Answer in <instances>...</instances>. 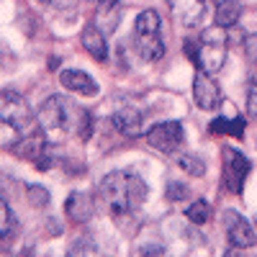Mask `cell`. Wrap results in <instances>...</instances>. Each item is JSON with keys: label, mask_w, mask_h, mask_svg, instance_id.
Returning <instances> with one entry per match:
<instances>
[{"label": "cell", "mask_w": 257, "mask_h": 257, "mask_svg": "<svg viewBox=\"0 0 257 257\" xmlns=\"http://www.w3.org/2000/svg\"><path fill=\"white\" fill-rule=\"evenodd\" d=\"M80 41H82V49L88 52L93 59L103 62L105 57H108V44H105V34H103L95 24H88V26L82 29Z\"/></svg>", "instance_id": "5bb4252c"}, {"label": "cell", "mask_w": 257, "mask_h": 257, "mask_svg": "<svg viewBox=\"0 0 257 257\" xmlns=\"http://www.w3.org/2000/svg\"><path fill=\"white\" fill-rule=\"evenodd\" d=\"M134 47H137V54L144 62H155L165 54V44H162L160 31H137L134 29Z\"/></svg>", "instance_id": "30bf717a"}, {"label": "cell", "mask_w": 257, "mask_h": 257, "mask_svg": "<svg viewBox=\"0 0 257 257\" xmlns=\"http://www.w3.org/2000/svg\"><path fill=\"white\" fill-rule=\"evenodd\" d=\"M208 132L211 134H226V137H234V139H242L244 137V118L242 116H231V118H216L208 123Z\"/></svg>", "instance_id": "e0dca14e"}, {"label": "cell", "mask_w": 257, "mask_h": 257, "mask_svg": "<svg viewBox=\"0 0 257 257\" xmlns=\"http://www.w3.org/2000/svg\"><path fill=\"white\" fill-rule=\"evenodd\" d=\"M137 252H139V254H144V252H155V254H162L165 249H162V247H142V249H137Z\"/></svg>", "instance_id": "4316f807"}, {"label": "cell", "mask_w": 257, "mask_h": 257, "mask_svg": "<svg viewBox=\"0 0 257 257\" xmlns=\"http://www.w3.org/2000/svg\"><path fill=\"white\" fill-rule=\"evenodd\" d=\"M185 216L190 224H206L211 219V206L206 201H193L188 208H185Z\"/></svg>", "instance_id": "ffe728a7"}, {"label": "cell", "mask_w": 257, "mask_h": 257, "mask_svg": "<svg viewBox=\"0 0 257 257\" xmlns=\"http://www.w3.org/2000/svg\"><path fill=\"white\" fill-rule=\"evenodd\" d=\"M59 82L70 93H80V95H95L98 93V82L88 72H82V70H64L59 75Z\"/></svg>", "instance_id": "4fadbf2b"}, {"label": "cell", "mask_w": 257, "mask_h": 257, "mask_svg": "<svg viewBox=\"0 0 257 257\" xmlns=\"http://www.w3.org/2000/svg\"><path fill=\"white\" fill-rule=\"evenodd\" d=\"M13 229V213L8 208V203L0 198V239H6Z\"/></svg>", "instance_id": "44dd1931"}, {"label": "cell", "mask_w": 257, "mask_h": 257, "mask_svg": "<svg viewBox=\"0 0 257 257\" xmlns=\"http://www.w3.org/2000/svg\"><path fill=\"white\" fill-rule=\"evenodd\" d=\"M36 118H39V128H47V132L80 134L82 139L90 137V116H88V111L75 105L64 95L47 98L44 103H41Z\"/></svg>", "instance_id": "7a4b0ae2"}, {"label": "cell", "mask_w": 257, "mask_h": 257, "mask_svg": "<svg viewBox=\"0 0 257 257\" xmlns=\"http://www.w3.org/2000/svg\"><path fill=\"white\" fill-rule=\"evenodd\" d=\"M147 142H149V147L162 155H175L185 142V132L178 121H165V123H157L149 128Z\"/></svg>", "instance_id": "5b68a950"}, {"label": "cell", "mask_w": 257, "mask_h": 257, "mask_svg": "<svg viewBox=\"0 0 257 257\" xmlns=\"http://www.w3.org/2000/svg\"><path fill=\"white\" fill-rule=\"evenodd\" d=\"M36 134V132H34ZM34 134H26L24 139H21L13 149H16V155L18 157H24V160H31L34 165H39L41 162V157H44V152H47V142L41 139V137H34Z\"/></svg>", "instance_id": "2e32d148"}, {"label": "cell", "mask_w": 257, "mask_h": 257, "mask_svg": "<svg viewBox=\"0 0 257 257\" xmlns=\"http://www.w3.org/2000/svg\"><path fill=\"white\" fill-rule=\"evenodd\" d=\"M100 198L108 206L116 216H123V213H132L139 206H144L149 188L144 183V178L128 173V170H116V173H108L100 180Z\"/></svg>", "instance_id": "6da1fadb"}, {"label": "cell", "mask_w": 257, "mask_h": 257, "mask_svg": "<svg viewBox=\"0 0 257 257\" xmlns=\"http://www.w3.org/2000/svg\"><path fill=\"white\" fill-rule=\"evenodd\" d=\"M247 113L252 121H257V85H252L247 93Z\"/></svg>", "instance_id": "d4e9b609"}, {"label": "cell", "mask_w": 257, "mask_h": 257, "mask_svg": "<svg viewBox=\"0 0 257 257\" xmlns=\"http://www.w3.org/2000/svg\"><path fill=\"white\" fill-rule=\"evenodd\" d=\"M221 224H224V231H226V239L234 244V247H239V249H247L254 244V231H252V224L239 216L237 211H224L221 213Z\"/></svg>", "instance_id": "52a82bcc"}, {"label": "cell", "mask_w": 257, "mask_h": 257, "mask_svg": "<svg viewBox=\"0 0 257 257\" xmlns=\"http://www.w3.org/2000/svg\"><path fill=\"white\" fill-rule=\"evenodd\" d=\"M249 170H252V162L237 152V149H224V188L229 193H242L244 188V178L249 175Z\"/></svg>", "instance_id": "8992f818"}, {"label": "cell", "mask_w": 257, "mask_h": 257, "mask_svg": "<svg viewBox=\"0 0 257 257\" xmlns=\"http://www.w3.org/2000/svg\"><path fill=\"white\" fill-rule=\"evenodd\" d=\"M167 6L173 11V18L185 29L198 26L206 16V0H167Z\"/></svg>", "instance_id": "9c48e42d"}, {"label": "cell", "mask_w": 257, "mask_h": 257, "mask_svg": "<svg viewBox=\"0 0 257 257\" xmlns=\"http://www.w3.org/2000/svg\"><path fill=\"white\" fill-rule=\"evenodd\" d=\"M93 3H100V0H93Z\"/></svg>", "instance_id": "83f0119b"}, {"label": "cell", "mask_w": 257, "mask_h": 257, "mask_svg": "<svg viewBox=\"0 0 257 257\" xmlns=\"http://www.w3.org/2000/svg\"><path fill=\"white\" fill-rule=\"evenodd\" d=\"M203 72H219L226 62V31L221 26H211L201 34V47L196 54Z\"/></svg>", "instance_id": "277c9868"}, {"label": "cell", "mask_w": 257, "mask_h": 257, "mask_svg": "<svg viewBox=\"0 0 257 257\" xmlns=\"http://www.w3.org/2000/svg\"><path fill=\"white\" fill-rule=\"evenodd\" d=\"M178 165H180V170L185 175H193V178H203L206 175V162L198 155H193V152L178 155Z\"/></svg>", "instance_id": "d6986e66"}, {"label": "cell", "mask_w": 257, "mask_h": 257, "mask_svg": "<svg viewBox=\"0 0 257 257\" xmlns=\"http://www.w3.org/2000/svg\"><path fill=\"white\" fill-rule=\"evenodd\" d=\"M193 100L203 111H213L221 103V90L208 77V72H196V77H193Z\"/></svg>", "instance_id": "ba28073f"}, {"label": "cell", "mask_w": 257, "mask_h": 257, "mask_svg": "<svg viewBox=\"0 0 257 257\" xmlns=\"http://www.w3.org/2000/svg\"><path fill=\"white\" fill-rule=\"evenodd\" d=\"M216 3H219V0H216Z\"/></svg>", "instance_id": "f1b7e54d"}, {"label": "cell", "mask_w": 257, "mask_h": 257, "mask_svg": "<svg viewBox=\"0 0 257 257\" xmlns=\"http://www.w3.org/2000/svg\"><path fill=\"white\" fill-rule=\"evenodd\" d=\"M118 21H121V6L118 0H100L98 13H95V26L108 36L118 29Z\"/></svg>", "instance_id": "9a60e30c"}, {"label": "cell", "mask_w": 257, "mask_h": 257, "mask_svg": "<svg viewBox=\"0 0 257 257\" xmlns=\"http://www.w3.org/2000/svg\"><path fill=\"white\" fill-rule=\"evenodd\" d=\"M244 52H247L249 62L257 64V34H247L244 36Z\"/></svg>", "instance_id": "cb8c5ba5"}, {"label": "cell", "mask_w": 257, "mask_h": 257, "mask_svg": "<svg viewBox=\"0 0 257 257\" xmlns=\"http://www.w3.org/2000/svg\"><path fill=\"white\" fill-rule=\"evenodd\" d=\"M185 193H188V188L180 185V183H170V185H167V198H170V201H183Z\"/></svg>", "instance_id": "484cf974"}, {"label": "cell", "mask_w": 257, "mask_h": 257, "mask_svg": "<svg viewBox=\"0 0 257 257\" xmlns=\"http://www.w3.org/2000/svg\"><path fill=\"white\" fill-rule=\"evenodd\" d=\"M239 16H242V3L239 0H219V6H216V26H221V29L237 26Z\"/></svg>", "instance_id": "ac0fdd59"}, {"label": "cell", "mask_w": 257, "mask_h": 257, "mask_svg": "<svg viewBox=\"0 0 257 257\" xmlns=\"http://www.w3.org/2000/svg\"><path fill=\"white\" fill-rule=\"evenodd\" d=\"M67 252H70V254H77V257H80V254H98V244H95V242H90V239H85V237H82V239H77V242H72Z\"/></svg>", "instance_id": "7402d4cb"}, {"label": "cell", "mask_w": 257, "mask_h": 257, "mask_svg": "<svg viewBox=\"0 0 257 257\" xmlns=\"http://www.w3.org/2000/svg\"><path fill=\"white\" fill-rule=\"evenodd\" d=\"M113 126L118 128V132L128 139H137L142 134L144 128V116L139 108H132V105H123V108H118L113 113Z\"/></svg>", "instance_id": "8fae6325"}, {"label": "cell", "mask_w": 257, "mask_h": 257, "mask_svg": "<svg viewBox=\"0 0 257 257\" xmlns=\"http://www.w3.org/2000/svg\"><path fill=\"white\" fill-rule=\"evenodd\" d=\"M0 121L13 132H18L21 137L34 134L39 126V118L31 111L29 100L13 90H0Z\"/></svg>", "instance_id": "3957f363"}, {"label": "cell", "mask_w": 257, "mask_h": 257, "mask_svg": "<svg viewBox=\"0 0 257 257\" xmlns=\"http://www.w3.org/2000/svg\"><path fill=\"white\" fill-rule=\"evenodd\" d=\"M64 211H67V216L75 224H85V221L93 219L95 201H93V196H88V193H70L67 203H64Z\"/></svg>", "instance_id": "7c38bea8"}, {"label": "cell", "mask_w": 257, "mask_h": 257, "mask_svg": "<svg viewBox=\"0 0 257 257\" xmlns=\"http://www.w3.org/2000/svg\"><path fill=\"white\" fill-rule=\"evenodd\" d=\"M26 190H29L31 203H36V206H47L49 203V196H47V190L41 188V185H29Z\"/></svg>", "instance_id": "603a6c76"}]
</instances>
